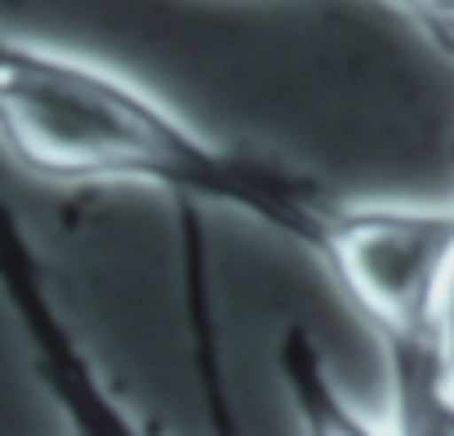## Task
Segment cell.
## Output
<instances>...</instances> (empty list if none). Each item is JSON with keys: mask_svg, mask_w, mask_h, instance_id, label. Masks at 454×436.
Listing matches in <instances>:
<instances>
[{"mask_svg": "<svg viewBox=\"0 0 454 436\" xmlns=\"http://www.w3.org/2000/svg\"><path fill=\"white\" fill-rule=\"evenodd\" d=\"M0 147L50 183H138L183 209L246 214L312 259L343 209L308 169L218 143L138 81L10 32H0Z\"/></svg>", "mask_w": 454, "mask_h": 436, "instance_id": "cell-1", "label": "cell"}, {"mask_svg": "<svg viewBox=\"0 0 454 436\" xmlns=\"http://www.w3.org/2000/svg\"><path fill=\"white\" fill-rule=\"evenodd\" d=\"M0 299L10 303L19 334L27 339L32 370L50 401L63 409L76 436H152L125 401L112 392V383L98 374L94 356L76 339L72 321L63 316L50 272L32 245V232L19 223L10 205H0Z\"/></svg>", "mask_w": 454, "mask_h": 436, "instance_id": "cell-2", "label": "cell"}, {"mask_svg": "<svg viewBox=\"0 0 454 436\" xmlns=\"http://www.w3.org/2000/svg\"><path fill=\"white\" fill-rule=\"evenodd\" d=\"M277 370L286 383V396L299 414V432L303 436H387L383 427H374L334 383L317 339L303 325H290L277 343Z\"/></svg>", "mask_w": 454, "mask_h": 436, "instance_id": "cell-3", "label": "cell"}, {"mask_svg": "<svg viewBox=\"0 0 454 436\" xmlns=\"http://www.w3.org/2000/svg\"><path fill=\"white\" fill-rule=\"evenodd\" d=\"M445 343H450V361H454V263H450V281H445Z\"/></svg>", "mask_w": 454, "mask_h": 436, "instance_id": "cell-4", "label": "cell"}]
</instances>
